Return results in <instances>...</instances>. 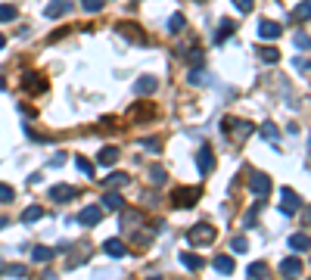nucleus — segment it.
Masks as SVG:
<instances>
[{
	"mask_svg": "<svg viewBox=\"0 0 311 280\" xmlns=\"http://www.w3.org/2000/svg\"><path fill=\"white\" fill-rule=\"evenodd\" d=\"M168 25H171V31H175V34H178V31H184V16H181V13H178V16H171Z\"/></svg>",
	"mask_w": 311,
	"mask_h": 280,
	"instance_id": "nucleus-34",
	"label": "nucleus"
},
{
	"mask_svg": "<svg viewBox=\"0 0 311 280\" xmlns=\"http://www.w3.org/2000/svg\"><path fill=\"white\" fill-rule=\"evenodd\" d=\"M196 162H199V171H202V174H209V171L215 168V156H212V149H209V146H202Z\"/></svg>",
	"mask_w": 311,
	"mask_h": 280,
	"instance_id": "nucleus-10",
	"label": "nucleus"
},
{
	"mask_svg": "<svg viewBox=\"0 0 311 280\" xmlns=\"http://www.w3.org/2000/svg\"><path fill=\"white\" fill-rule=\"evenodd\" d=\"M103 252H109L112 259H122V255H124V243H122L119 237H112V240L103 243Z\"/></svg>",
	"mask_w": 311,
	"mask_h": 280,
	"instance_id": "nucleus-11",
	"label": "nucleus"
},
{
	"mask_svg": "<svg viewBox=\"0 0 311 280\" xmlns=\"http://www.w3.org/2000/svg\"><path fill=\"white\" fill-rule=\"evenodd\" d=\"M97 159H100V165H115V162H119V149L115 146H103Z\"/></svg>",
	"mask_w": 311,
	"mask_h": 280,
	"instance_id": "nucleus-15",
	"label": "nucleus"
},
{
	"mask_svg": "<svg viewBox=\"0 0 311 280\" xmlns=\"http://www.w3.org/2000/svg\"><path fill=\"white\" fill-rule=\"evenodd\" d=\"M296 47H302V50H308V47H311V38H308L305 31H299V34H296Z\"/></svg>",
	"mask_w": 311,
	"mask_h": 280,
	"instance_id": "nucleus-33",
	"label": "nucleus"
},
{
	"mask_svg": "<svg viewBox=\"0 0 311 280\" xmlns=\"http://www.w3.org/2000/svg\"><path fill=\"white\" fill-rule=\"evenodd\" d=\"M258 38H264V41L280 38V25H277V22H271V19H261L258 22Z\"/></svg>",
	"mask_w": 311,
	"mask_h": 280,
	"instance_id": "nucleus-8",
	"label": "nucleus"
},
{
	"mask_svg": "<svg viewBox=\"0 0 311 280\" xmlns=\"http://www.w3.org/2000/svg\"><path fill=\"white\" fill-rule=\"evenodd\" d=\"M227 122L234 125V131H230V128H227V131L234 134L237 140H243V137H249V134H252V125H249V122H234V119H227Z\"/></svg>",
	"mask_w": 311,
	"mask_h": 280,
	"instance_id": "nucleus-14",
	"label": "nucleus"
},
{
	"mask_svg": "<svg viewBox=\"0 0 311 280\" xmlns=\"http://www.w3.org/2000/svg\"><path fill=\"white\" fill-rule=\"evenodd\" d=\"M22 84H25L28 90H34V93H41V90H47V81H41V75H34V72H28L25 78H22Z\"/></svg>",
	"mask_w": 311,
	"mask_h": 280,
	"instance_id": "nucleus-12",
	"label": "nucleus"
},
{
	"mask_svg": "<svg viewBox=\"0 0 311 280\" xmlns=\"http://www.w3.org/2000/svg\"><path fill=\"white\" fill-rule=\"evenodd\" d=\"M50 259H53L50 246H34V262H50Z\"/></svg>",
	"mask_w": 311,
	"mask_h": 280,
	"instance_id": "nucleus-25",
	"label": "nucleus"
},
{
	"mask_svg": "<svg viewBox=\"0 0 311 280\" xmlns=\"http://www.w3.org/2000/svg\"><path fill=\"white\" fill-rule=\"evenodd\" d=\"M280 200H283V206H280V209H283L286 215H293L296 209L302 206V200L296 196V190H293V187H283V190H280Z\"/></svg>",
	"mask_w": 311,
	"mask_h": 280,
	"instance_id": "nucleus-6",
	"label": "nucleus"
},
{
	"mask_svg": "<svg viewBox=\"0 0 311 280\" xmlns=\"http://www.w3.org/2000/svg\"><path fill=\"white\" fill-rule=\"evenodd\" d=\"M230 34H234V22H230V19H224L221 25H218V34H215V41L221 44L224 38H230Z\"/></svg>",
	"mask_w": 311,
	"mask_h": 280,
	"instance_id": "nucleus-19",
	"label": "nucleus"
},
{
	"mask_svg": "<svg viewBox=\"0 0 311 280\" xmlns=\"http://www.w3.org/2000/svg\"><path fill=\"white\" fill-rule=\"evenodd\" d=\"M103 3H106V0H81V6L87 9V13H100Z\"/></svg>",
	"mask_w": 311,
	"mask_h": 280,
	"instance_id": "nucleus-29",
	"label": "nucleus"
},
{
	"mask_svg": "<svg viewBox=\"0 0 311 280\" xmlns=\"http://www.w3.org/2000/svg\"><path fill=\"white\" fill-rule=\"evenodd\" d=\"M3 271L9 277H22V274H25V265H9V268H3Z\"/></svg>",
	"mask_w": 311,
	"mask_h": 280,
	"instance_id": "nucleus-35",
	"label": "nucleus"
},
{
	"mask_svg": "<svg viewBox=\"0 0 311 280\" xmlns=\"http://www.w3.org/2000/svg\"><path fill=\"white\" fill-rule=\"evenodd\" d=\"M249 277H264L268 274V262H255V265H249V271H246Z\"/></svg>",
	"mask_w": 311,
	"mask_h": 280,
	"instance_id": "nucleus-27",
	"label": "nucleus"
},
{
	"mask_svg": "<svg viewBox=\"0 0 311 280\" xmlns=\"http://www.w3.org/2000/svg\"><path fill=\"white\" fill-rule=\"evenodd\" d=\"M293 16H296L299 22H305V19H311V0H305V3H299V6L293 9Z\"/></svg>",
	"mask_w": 311,
	"mask_h": 280,
	"instance_id": "nucleus-21",
	"label": "nucleus"
},
{
	"mask_svg": "<svg viewBox=\"0 0 311 280\" xmlns=\"http://www.w3.org/2000/svg\"><path fill=\"white\" fill-rule=\"evenodd\" d=\"M258 53H261V60H264V63H277V60H280V53L274 50V47H261Z\"/></svg>",
	"mask_w": 311,
	"mask_h": 280,
	"instance_id": "nucleus-28",
	"label": "nucleus"
},
{
	"mask_svg": "<svg viewBox=\"0 0 311 280\" xmlns=\"http://www.w3.org/2000/svg\"><path fill=\"white\" fill-rule=\"evenodd\" d=\"M181 262L187 265L190 271H202V265H205V262H202V255H193V252H184V255H181Z\"/></svg>",
	"mask_w": 311,
	"mask_h": 280,
	"instance_id": "nucleus-17",
	"label": "nucleus"
},
{
	"mask_svg": "<svg viewBox=\"0 0 311 280\" xmlns=\"http://www.w3.org/2000/svg\"><path fill=\"white\" fill-rule=\"evenodd\" d=\"M171 203L181 206V209H190L193 203H199V187H178L171 193Z\"/></svg>",
	"mask_w": 311,
	"mask_h": 280,
	"instance_id": "nucleus-1",
	"label": "nucleus"
},
{
	"mask_svg": "<svg viewBox=\"0 0 311 280\" xmlns=\"http://www.w3.org/2000/svg\"><path fill=\"white\" fill-rule=\"evenodd\" d=\"M290 249H296V252L311 249V237H308V233H293V237H290Z\"/></svg>",
	"mask_w": 311,
	"mask_h": 280,
	"instance_id": "nucleus-13",
	"label": "nucleus"
},
{
	"mask_svg": "<svg viewBox=\"0 0 311 280\" xmlns=\"http://www.w3.org/2000/svg\"><path fill=\"white\" fill-rule=\"evenodd\" d=\"M13 187H9V184H0V203H13Z\"/></svg>",
	"mask_w": 311,
	"mask_h": 280,
	"instance_id": "nucleus-30",
	"label": "nucleus"
},
{
	"mask_svg": "<svg viewBox=\"0 0 311 280\" xmlns=\"http://www.w3.org/2000/svg\"><path fill=\"white\" fill-rule=\"evenodd\" d=\"M3 47H6V38H3V34H0V50H3Z\"/></svg>",
	"mask_w": 311,
	"mask_h": 280,
	"instance_id": "nucleus-39",
	"label": "nucleus"
},
{
	"mask_svg": "<svg viewBox=\"0 0 311 280\" xmlns=\"http://www.w3.org/2000/svg\"><path fill=\"white\" fill-rule=\"evenodd\" d=\"M215 271L218 274H234V259H230V255H218L215 259Z\"/></svg>",
	"mask_w": 311,
	"mask_h": 280,
	"instance_id": "nucleus-16",
	"label": "nucleus"
},
{
	"mask_svg": "<svg viewBox=\"0 0 311 280\" xmlns=\"http://www.w3.org/2000/svg\"><path fill=\"white\" fill-rule=\"evenodd\" d=\"M103 184H106V187H122V184H128V174L115 171V174H109V178H103Z\"/></svg>",
	"mask_w": 311,
	"mask_h": 280,
	"instance_id": "nucleus-23",
	"label": "nucleus"
},
{
	"mask_svg": "<svg viewBox=\"0 0 311 280\" xmlns=\"http://www.w3.org/2000/svg\"><path fill=\"white\" fill-rule=\"evenodd\" d=\"M75 165H78V168H81V171L87 174V178H90V174H94V165H90V162H87V159H81V156H75Z\"/></svg>",
	"mask_w": 311,
	"mask_h": 280,
	"instance_id": "nucleus-31",
	"label": "nucleus"
},
{
	"mask_svg": "<svg viewBox=\"0 0 311 280\" xmlns=\"http://www.w3.org/2000/svg\"><path fill=\"white\" fill-rule=\"evenodd\" d=\"M149 181H153L156 187L165 184V168H162V165H153V168H149Z\"/></svg>",
	"mask_w": 311,
	"mask_h": 280,
	"instance_id": "nucleus-26",
	"label": "nucleus"
},
{
	"mask_svg": "<svg viewBox=\"0 0 311 280\" xmlns=\"http://www.w3.org/2000/svg\"><path fill=\"white\" fill-rule=\"evenodd\" d=\"M230 249H234V252H246V249H249V243H246V237H237L234 243H230Z\"/></svg>",
	"mask_w": 311,
	"mask_h": 280,
	"instance_id": "nucleus-32",
	"label": "nucleus"
},
{
	"mask_svg": "<svg viewBox=\"0 0 311 280\" xmlns=\"http://www.w3.org/2000/svg\"><path fill=\"white\" fill-rule=\"evenodd\" d=\"M249 190H252V196H258V200H261V196H268L271 193V178H268V174H252V178H249Z\"/></svg>",
	"mask_w": 311,
	"mask_h": 280,
	"instance_id": "nucleus-4",
	"label": "nucleus"
},
{
	"mask_svg": "<svg viewBox=\"0 0 311 280\" xmlns=\"http://www.w3.org/2000/svg\"><path fill=\"white\" fill-rule=\"evenodd\" d=\"M134 90H137V93H153V90H156V78H153V75H143V78L134 84Z\"/></svg>",
	"mask_w": 311,
	"mask_h": 280,
	"instance_id": "nucleus-18",
	"label": "nucleus"
},
{
	"mask_svg": "<svg viewBox=\"0 0 311 280\" xmlns=\"http://www.w3.org/2000/svg\"><path fill=\"white\" fill-rule=\"evenodd\" d=\"M103 203H106V209H122V193L109 190L106 196H103Z\"/></svg>",
	"mask_w": 311,
	"mask_h": 280,
	"instance_id": "nucleus-24",
	"label": "nucleus"
},
{
	"mask_svg": "<svg viewBox=\"0 0 311 280\" xmlns=\"http://www.w3.org/2000/svg\"><path fill=\"white\" fill-rule=\"evenodd\" d=\"M50 203H68V200H75L78 196V190L72 184H56V187H50Z\"/></svg>",
	"mask_w": 311,
	"mask_h": 280,
	"instance_id": "nucleus-3",
	"label": "nucleus"
},
{
	"mask_svg": "<svg viewBox=\"0 0 311 280\" xmlns=\"http://www.w3.org/2000/svg\"><path fill=\"white\" fill-rule=\"evenodd\" d=\"M264 137H268V140H277L280 134H277V128H274V125H264V131H261Z\"/></svg>",
	"mask_w": 311,
	"mask_h": 280,
	"instance_id": "nucleus-37",
	"label": "nucleus"
},
{
	"mask_svg": "<svg viewBox=\"0 0 311 280\" xmlns=\"http://www.w3.org/2000/svg\"><path fill=\"white\" fill-rule=\"evenodd\" d=\"M252 6H255V0H237V9H240V13H249Z\"/></svg>",
	"mask_w": 311,
	"mask_h": 280,
	"instance_id": "nucleus-36",
	"label": "nucleus"
},
{
	"mask_svg": "<svg viewBox=\"0 0 311 280\" xmlns=\"http://www.w3.org/2000/svg\"><path fill=\"white\" fill-rule=\"evenodd\" d=\"M72 9H75V3H68V0H53V3L44 9V16H47V19H60L65 13H72Z\"/></svg>",
	"mask_w": 311,
	"mask_h": 280,
	"instance_id": "nucleus-7",
	"label": "nucleus"
},
{
	"mask_svg": "<svg viewBox=\"0 0 311 280\" xmlns=\"http://www.w3.org/2000/svg\"><path fill=\"white\" fill-rule=\"evenodd\" d=\"M187 240H190V243H199V246H205V243H212V240H215V227H212V224H196V227L187 233Z\"/></svg>",
	"mask_w": 311,
	"mask_h": 280,
	"instance_id": "nucleus-2",
	"label": "nucleus"
},
{
	"mask_svg": "<svg viewBox=\"0 0 311 280\" xmlns=\"http://www.w3.org/2000/svg\"><path fill=\"white\" fill-rule=\"evenodd\" d=\"M100 218H103V209L100 206H84L81 212H78V224L94 227V224H100Z\"/></svg>",
	"mask_w": 311,
	"mask_h": 280,
	"instance_id": "nucleus-5",
	"label": "nucleus"
},
{
	"mask_svg": "<svg viewBox=\"0 0 311 280\" xmlns=\"http://www.w3.org/2000/svg\"><path fill=\"white\" fill-rule=\"evenodd\" d=\"M0 271H3V262H0Z\"/></svg>",
	"mask_w": 311,
	"mask_h": 280,
	"instance_id": "nucleus-40",
	"label": "nucleus"
},
{
	"mask_svg": "<svg viewBox=\"0 0 311 280\" xmlns=\"http://www.w3.org/2000/svg\"><path fill=\"white\" fill-rule=\"evenodd\" d=\"M19 16V9L16 6H9V3H0V22H13Z\"/></svg>",
	"mask_w": 311,
	"mask_h": 280,
	"instance_id": "nucleus-22",
	"label": "nucleus"
},
{
	"mask_svg": "<svg viewBox=\"0 0 311 280\" xmlns=\"http://www.w3.org/2000/svg\"><path fill=\"white\" fill-rule=\"evenodd\" d=\"M280 274H286V277H296V274H302V262H299L296 255H290V259H283V262H280Z\"/></svg>",
	"mask_w": 311,
	"mask_h": 280,
	"instance_id": "nucleus-9",
	"label": "nucleus"
},
{
	"mask_svg": "<svg viewBox=\"0 0 311 280\" xmlns=\"http://www.w3.org/2000/svg\"><path fill=\"white\" fill-rule=\"evenodd\" d=\"M41 215H44V209H41V206H28L25 212H22V221H25V224H31V221H38Z\"/></svg>",
	"mask_w": 311,
	"mask_h": 280,
	"instance_id": "nucleus-20",
	"label": "nucleus"
},
{
	"mask_svg": "<svg viewBox=\"0 0 311 280\" xmlns=\"http://www.w3.org/2000/svg\"><path fill=\"white\" fill-rule=\"evenodd\" d=\"M190 63L193 66H202V50H190Z\"/></svg>",
	"mask_w": 311,
	"mask_h": 280,
	"instance_id": "nucleus-38",
	"label": "nucleus"
}]
</instances>
